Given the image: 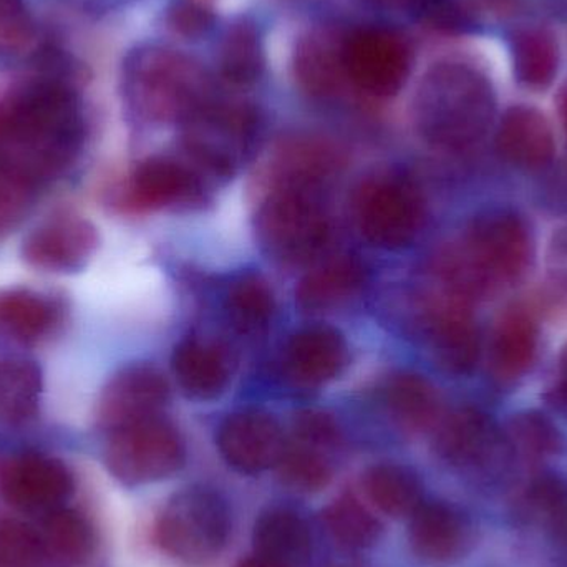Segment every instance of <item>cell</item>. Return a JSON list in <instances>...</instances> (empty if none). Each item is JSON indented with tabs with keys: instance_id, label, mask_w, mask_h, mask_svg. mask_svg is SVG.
I'll return each instance as SVG.
<instances>
[{
	"instance_id": "obj_16",
	"label": "cell",
	"mask_w": 567,
	"mask_h": 567,
	"mask_svg": "<svg viewBox=\"0 0 567 567\" xmlns=\"http://www.w3.org/2000/svg\"><path fill=\"white\" fill-rule=\"evenodd\" d=\"M425 336L433 359L445 372L465 375L480 359V333L468 303L443 290V297L426 307Z\"/></svg>"
},
{
	"instance_id": "obj_5",
	"label": "cell",
	"mask_w": 567,
	"mask_h": 567,
	"mask_svg": "<svg viewBox=\"0 0 567 567\" xmlns=\"http://www.w3.org/2000/svg\"><path fill=\"white\" fill-rule=\"evenodd\" d=\"M262 116L245 100L212 96L182 122V143L199 173L231 178L258 145Z\"/></svg>"
},
{
	"instance_id": "obj_40",
	"label": "cell",
	"mask_w": 567,
	"mask_h": 567,
	"mask_svg": "<svg viewBox=\"0 0 567 567\" xmlns=\"http://www.w3.org/2000/svg\"><path fill=\"white\" fill-rule=\"evenodd\" d=\"M43 556L40 532L19 519L0 522V567H37Z\"/></svg>"
},
{
	"instance_id": "obj_10",
	"label": "cell",
	"mask_w": 567,
	"mask_h": 567,
	"mask_svg": "<svg viewBox=\"0 0 567 567\" xmlns=\"http://www.w3.org/2000/svg\"><path fill=\"white\" fill-rule=\"evenodd\" d=\"M406 37L392 27L365 23L343 37V66L349 83L375 99L395 96L412 72Z\"/></svg>"
},
{
	"instance_id": "obj_12",
	"label": "cell",
	"mask_w": 567,
	"mask_h": 567,
	"mask_svg": "<svg viewBox=\"0 0 567 567\" xmlns=\"http://www.w3.org/2000/svg\"><path fill=\"white\" fill-rule=\"evenodd\" d=\"M216 445L225 462L243 475H259L281 456L286 439L275 416L262 410H239L223 420Z\"/></svg>"
},
{
	"instance_id": "obj_43",
	"label": "cell",
	"mask_w": 567,
	"mask_h": 567,
	"mask_svg": "<svg viewBox=\"0 0 567 567\" xmlns=\"http://www.w3.org/2000/svg\"><path fill=\"white\" fill-rule=\"evenodd\" d=\"M35 35V23L22 0H0V53L23 52Z\"/></svg>"
},
{
	"instance_id": "obj_31",
	"label": "cell",
	"mask_w": 567,
	"mask_h": 567,
	"mask_svg": "<svg viewBox=\"0 0 567 567\" xmlns=\"http://www.w3.org/2000/svg\"><path fill=\"white\" fill-rule=\"evenodd\" d=\"M362 489L373 508L393 519L410 518L423 503L422 480L396 463H380L367 470Z\"/></svg>"
},
{
	"instance_id": "obj_21",
	"label": "cell",
	"mask_w": 567,
	"mask_h": 567,
	"mask_svg": "<svg viewBox=\"0 0 567 567\" xmlns=\"http://www.w3.org/2000/svg\"><path fill=\"white\" fill-rule=\"evenodd\" d=\"M496 148L506 162L518 168H543L555 158L551 123L533 106H512L499 122Z\"/></svg>"
},
{
	"instance_id": "obj_2",
	"label": "cell",
	"mask_w": 567,
	"mask_h": 567,
	"mask_svg": "<svg viewBox=\"0 0 567 567\" xmlns=\"http://www.w3.org/2000/svg\"><path fill=\"white\" fill-rule=\"evenodd\" d=\"M496 96L488 76L460 60H443L426 70L413 96L416 132L432 148L463 153L492 128Z\"/></svg>"
},
{
	"instance_id": "obj_34",
	"label": "cell",
	"mask_w": 567,
	"mask_h": 567,
	"mask_svg": "<svg viewBox=\"0 0 567 567\" xmlns=\"http://www.w3.org/2000/svg\"><path fill=\"white\" fill-rule=\"evenodd\" d=\"M45 556L62 565L79 566L92 556L95 546L92 526L80 513L59 508L47 515L42 532Z\"/></svg>"
},
{
	"instance_id": "obj_46",
	"label": "cell",
	"mask_w": 567,
	"mask_h": 567,
	"mask_svg": "<svg viewBox=\"0 0 567 567\" xmlns=\"http://www.w3.org/2000/svg\"><path fill=\"white\" fill-rule=\"evenodd\" d=\"M236 567H276L266 559L259 558L258 555L249 556V558L241 559Z\"/></svg>"
},
{
	"instance_id": "obj_38",
	"label": "cell",
	"mask_w": 567,
	"mask_h": 567,
	"mask_svg": "<svg viewBox=\"0 0 567 567\" xmlns=\"http://www.w3.org/2000/svg\"><path fill=\"white\" fill-rule=\"evenodd\" d=\"M508 440L513 449L528 460L551 458L565 449V439L558 426L538 412L513 416L508 425Z\"/></svg>"
},
{
	"instance_id": "obj_9",
	"label": "cell",
	"mask_w": 567,
	"mask_h": 567,
	"mask_svg": "<svg viewBox=\"0 0 567 567\" xmlns=\"http://www.w3.org/2000/svg\"><path fill=\"white\" fill-rule=\"evenodd\" d=\"M452 248L489 292L498 284L518 281L533 256L528 226L519 216L506 212L476 218L462 241Z\"/></svg>"
},
{
	"instance_id": "obj_26",
	"label": "cell",
	"mask_w": 567,
	"mask_h": 567,
	"mask_svg": "<svg viewBox=\"0 0 567 567\" xmlns=\"http://www.w3.org/2000/svg\"><path fill=\"white\" fill-rule=\"evenodd\" d=\"M367 271L352 256L330 259L307 272L296 287V302L309 313L327 312L362 292Z\"/></svg>"
},
{
	"instance_id": "obj_14",
	"label": "cell",
	"mask_w": 567,
	"mask_h": 567,
	"mask_svg": "<svg viewBox=\"0 0 567 567\" xmlns=\"http://www.w3.org/2000/svg\"><path fill=\"white\" fill-rule=\"evenodd\" d=\"M169 383L155 367L130 365L116 372L103 386L96 405L100 426L112 430L136 420L162 415L168 405Z\"/></svg>"
},
{
	"instance_id": "obj_3",
	"label": "cell",
	"mask_w": 567,
	"mask_h": 567,
	"mask_svg": "<svg viewBox=\"0 0 567 567\" xmlns=\"http://www.w3.org/2000/svg\"><path fill=\"white\" fill-rule=\"evenodd\" d=\"M123 93L136 115L155 123L183 122L213 95L205 66L172 47L142 45L122 69Z\"/></svg>"
},
{
	"instance_id": "obj_17",
	"label": "cell",
	"mask_w": 567,
	"mask_h": 567,
	"mask_svg": "<svg viewBox=\"0 0 567 567\" xmlns=\"http://www.w3.org/2000/svg\"><path fill=\"white\" fill-rule=\"evenodd\" d=\"M432 433L436 455L460 470L486 468L502 443L495 422L472 406L443 413Z\"/></svg>"
},
{
	"instance_id": "obj_20",
	"label": "cell",
	"mask_w": 567,
	"mask_h": 567,
	"mask_svg": "<svg viewBox=\"0 0 567 567\" xmlns=\"http://www.w3.org/2000/svg\"><path fill=\"white\" fill-rule=\"evenodd\" d=\"M349 360L346 337L327 326L299 330L290 337L284 350L287 375L307 389L326 385L342 375Z\"/></svg>"
},
{
	"instance_id": "obj_15",
	"label": "cell",
	"mask_w": 567,
	"mask_h": 567,
	"mask_svg": "<svg viewBox=\"0 0 567 567\" xmlns=\"http://www.w3.org/2000/svg\"><path fill=\"white\" fill-rule=\"evenodd\" d=\"M95 226L80 216H62L33 229L22 245L27 265L40 271L72 275L89 265L99 249Z\"/></svg>"
},
{
	"instance_id": "obj_24",
	"label": "cell",
	"mask_w": 567,
	"mask_h": 567,
	"mask_svg": "<svg viewBox=\"0 0 567 567\" xmlns=\"http://www.w3.org/2000/svg\"><path fill=\"white\" fill-rule=\"evenodd\" d=\"M255 551L276 567H309L313 539L306 519L289 508H269L252 532Z\"/></svg>"
},
{
	"instance_id": "obj_28",
	"label": "cell",
	"mask_w": 567,
	"mask_h": 567,
	"mask_svg": "<svg viewBox=\"0 0 567 567\" xmlns=\"http://www.w3.org/2000/svg\"><path fill=\"white\" fill-rule=\"evenodd\" d=\"M59 319L55 303L35 290L0 289V340L35 346L45 339Z\"/></svg>"
},
{
	"instance_id": "obj_49",
	"label": "cell",
	"mask_w": 567,
	"mask_h": 567,
	"mask_svg": "<svg viewBox=\"0 0 567 567\" xmlns=\"http://www.w3.org/2000/svg\"><path fill=\"white\" fill-rule=\"evenodd\" d=\"M332 567H353V566L339 565V566H332Z\"/></svg>"
},
{
	"instance_id": "obj_13",
	"label": "cell",
	"mask_w": 567,
	"mask_h": 567,
	"mask_svg": "<svg viewBox=\"0 0 567 567\" xmlns=\"http://www.w3.org/2000/svg\"><path fill=\"white\" fill-rule=\"evenodd\" d=\"M75 482L60 460L25 453L7 463L2 473L3 498L23 513H49L62 508Z\"/></svg>"
},
{
	"instance_id": "obj_41",
	"label": "cell",
	"mask_w": 567,
	"mask_h": 567,
	"mask_svg": "<svg viewBox=\"0 0 567 567\" xmlns=\"http://www.w3.org/2000/svg\"><path fill=\"white\" fill-rule=\"evenodd\" d=\"M215 0H172L166 9L169 30L183 39L198 40L215 23Z\"/></svg>"
},
{
	"instance_id": "obj_19",
	"label": "cell",
	"mask_w": 567,
	"mask_h": 567,
	"mask_svg": "<svg viewBox=\"0 0 567 567\" xmlns=\"http://www.w3.org/2000/svg\"><path fill=\"white\" fill-rule=\"evenodd\" d=\"M343 37L346 32L323 25L297 40L292 53L293 79L312 99H333L349 82L343 66Z\"/></svg>"
},
{
	"instance_id": "obj_25",
	"label": "cell",
	"mask_w": 567,
	"mask_h": 567,
	"mask_svg": "<svg viewBox=\"0 0 567 567\" xmlns=\"http://www.w3.org/2000/svg\"><path fill=\"white\" fill-rule=\"evenodd\" d=\"M218 73L235 89H249L266 72L265 37L252 17L241 16L226 25L216 52Z\"/></svg>"
},
{
	"instance_id": "obj_7",
	"label": "cell",
	"mask_w": 567,
	"mask_h": 567,
	"mask_svg": "<svg viewBox=\"0 0 567 567\" xmlns=\"http://www.w3.org/2000/svg\"><path fill=\"white\" fill-rule=\"evenodd\" d=\"M352 203L360 235L386 251L412 245L425 223L422 192L395 169L365 176L357 186Z\"/></svg>"
},
{
	"instance_id": "obj_18",
	"label": "cell",
	"mask_w": 567,
	"mask_h": 567,
	"mask_svg": "<svg viewBox=\"0 0 567 567\" xmlns=\"http://www.w3.org/2000/svg\"><path fill=\"white\" fill-rule=\"evenodd\" d=\"M409 542L413 555L429 565L443 566L468 555L475 542L468 516L449 503H422L410 516Z\"/></svg>"
},
{
	"instance_id": "obj_8",
	"label": "cell",
	"mask_w": 567,
	"mask_h": 567,
	"mask_svg": "<svg viewBox=\"0 0 567 567\" xmlns=\"http://www.w3.org/2000/svg\"><path fill=\"white\" fill-rule=\"evenodd\" d=\"M109 433L105 465L123 485L162 482L185 465V440L163 413L126 423Z\"/></svg>"
},
{
	"instance_id": "obj_32",
	"label": "cell",
	"mask_w": 567,
	"mask_h": 567,
	"mask_svg": "<svg viewBox=\"0 0 567 567\" xmlns=\"http://www.w3.org/2000/svg\"><path fill=\"white\" fill-rule=\"evenodd\" d=\"M42 372L27 359H0V423L22 425L39 409Z\"/></svg>"
},
{
	"instance_id": "obj_48",
	"label": "cell",
	"mask_w": 567,
	"mask_h": 567,
	"mask_svg": "<svg viewBox=\"0 0 567 567\" xmlns=\"http://www.w3.org/2000/svg\"><path fill=\"white\" fill-rule=\"evenodd\" d=\"M561 370H566L567 372V349L565 350V353H563Z\"/></svg>"
},
{
	"instance_id": "obj_22",
	"label": "cell",
	"mask_w": 567,
	"mask_h": 567,
	"mask_svg": "<svg viewBox=\"0 0 567 567\" xmlns=\"http://www.w3.org/2000/svg\"><path fill=\"white\" fill-rule=\"evenodd\" d=\"M343 153L322 136L297 135L282 140L266 165L261 183L276 179L327 185L342 169Z\"/></svg>"
},
{
	"instance_id": "obj_30",
	"label": "cell",
	"mask_w": 567,
	"mask_h": 567,
	"mask_svg": "<svg viewBox=\"0 0 567 567\" xmlns=\"http://www.w3.org/2000/svg\"><path fill=\"white\" fill-rule=\"evenodd\" d=\"M383 402L400 426L410 432H432L443 415L435 386L413 372H396L383 385Z\"/></svg>"
},
{
	"instance_id": "obj_4",
	"label": "cell",
	"mask_w": 567,
	"mask_h": 567,
	"mask_svg": "<svg viewBox=\"0 0 567 567\" xmlns=\"http://www.w3.org/2000/svg\"><path fill=\"white\" fill-rule=\"evenodd\" d=\"M323 188L307 182L261 183L255 229L259 245L272 259L303 266L322 255L332 236Z\"/></svg>"
},
{
	"instance_id": "obj_1",
	"label": "cell",
	"mask_w": 567,
	"mask_h": 567,
	"mask_svg": "<svg viewBox=\"0 0 567 567\" xmlns=\"http://www.w3.org/2000/svg\"><path fill=\"white\" fill-rule=\"evenodd\" d=\"M82 140L75 83L35 72L0 102V158L37 185L60 175Z\"/></svg>"
},
{
	"instance_id": "obj_27",
	"label": "cell",
	"mask_w": 567,
	"mask_h": 567,
	"mask_svg": "<svg viewBox=\"0 0 567 567\" xmlns=\"http://www.w3.org/2000/svg\"><path fill=\"white\" fill-rule=\"evenodd\" d=\"M538 349V323L526 309L506 310L496 323L489 347L492 370L503 382L519 379L532 367Z\"/></svg>"
},
{
	"instance_id": "obj_33",
	"label": "cell",
	"mask_w": 567,
	"mask_h": 567,
	"mask_svg": "<svg viewBox=\"0 0 567 567\" xmlns=\"http://www.w3.org/2000/svg\"><path fill=\"white\" fill-rule=\"evenodd\" d=\"M322 519L333 542L346 549L370 548L382 535L383 526L375 513L353 493L333 499L323 509Z\"/></svg>"
},
{
	"instance_id": "obj_6",
	"label": "cell",
	"mask_w": 567,
	"mask_h": 567,
	"mask_svg": "<svg viewBox=\"0 0 567 567\" xmlns=\"http://www.w3.org/2000/svg\"><path fill=\"white\" fill-rule=\"evenodd\" d=\"M231 533L225 498L206 486L176 493L155 523L159 548L188 565H206L221 555Z\"/></svg>"
},
{
	"instance_id": "obj_45",
	"label": "cell",
	"mask_w": 567,
	"mask_h": 567,
	"mask_svg": "<svg viewBox=\"0 0 567 567\" xmlns=\"http://www.w3.org/2000/svg\"><path fill=\"white\" fill-rule=\"evenodd\" d=\"M553 266H555L556 278L561 279L567 286V231L556 238L553 245Z\"/></svg>"
},
{
	"instance_id": "obj_11",
	"label": "cell",
	"mask_w": 567,
	"mask_h": 567,
	"mask_svg": "<svg viewBox=\"0 0 567 567\" xmlns=\"http://www.w3.org/2000/svg\"><path fill=\"white\" fill-rule=\"evenodd\" d=\"M202 173L193 165L152 156L135 166L113 196V205L125 213L195 212L208 203Z\"/></svg>"
},
{
	"instance_id": "obj_42",
	"label": "cell",
	"mask_w": 567,
	"mask_h": 567,
	"mask_svg": "<svg viewBox=\"0 0 567 567\" xmlns=\"http://www.w3.org/2000/svg\"><path fill=\"white\" fill-rule=\"evenodd\" d=\"M292 440L330 453L342 443L339 423L322 410H302L293 416Z\"/></svg>"
},
{
	"instance_id": "obj_23",
	"label": "cell",
	"mask_w": 567,
	"mask_h": 567,
	"mask_svg": "<svg viewBox=\"0 0 567 567\" xmlns=\"http://www.w3.org/2000/svg\"><path fill=\"white\" fill-rule=\"evenodd\" d=\"M173 373L186 396L213 400L221 395L231 379V357L218 342L189 337L176 346Z\"/></svg>"
},
{
	"instance_id": "obj_35",
	"label": "cell",
	"mask_w": 567,
	"mask_h": 567,
	"mask_svg": "<svg viewBox=\"0 0 567 567\" xmlns=\"http://www.w3.org/2000/svg\"><path fill=\"white\" fill-rule=\"evenodd\" d=\"M226 310L239 330L259 332L265 330L275 317V292L261 275L246 272L229 284Z\"/></svg>"
},
{
	"instance_id": "obj_39",
	"label": "cell",
	"mask_w": 567,
	"mask_h": 567,
	"mask_svg": "<svg viewBox=\"0 0 567 567\" xmlns=\"http://www.w3.org/2000/svg\"><path fill=\"white\" fill-rule=\"evenodd\" d=\"M37 183L0 158V235L16 228L32 206Z\"/></svg>"
},
{
	"instance_id": "obj_29",
	"label": "cell",
	"mask_w": 567,
	"mask_h": 567,
	"mask_svg": "<svg viewBox=\"0 0 567 567\" xmlns=\"http://www.w3.org/2000/svg\"><path fill=\"white\" fill-rule=\"evenodd\" d=\"M513 72L519 85L543 92L555 82L559 70V45L546 27H519L509 37Z\"/></svg>"
},
{
	"instance_id": "obj_37",
	"label": "cell",
	"mask_w": 567,
	"mask_h": 567,
	"mask_svg": "<svg viewBox=\"0 0 567 567\" xmlns=\"http://www.w3.org/2000/svg\"><path fill=\"white\" fill-rule=\"evenodd\" d=\"M523 509L533 523L551 538L567 543V480L559 475H539L522 496Z\"/></svg>"
},
{
	"instance_id": "obj_36",
	"label": "cell",
	"mask_w": 567,
	"mask_h": 567,
	"mask_svg": "<svg viewBox=\"0 0 567 567\" xmlns=\"http://www.w3.org/2000/svg\"><path fill=\"white\" fill-rule=\"evenodd\" d=\"M276 470L284 486L306 495L322 492L333 476L329 453L296 440L286 442Z\"/></svg>"
},
{
	"instance_id": "obj_44",
	"label": "cell",
	"mask_w": 567,
	"mask_h": 567,
	"mask_svg": "<svg viewBox=\"0 0 567 567\" xmlns=\"http://www.w3.org/2000/svg\"><path fill=\"white\" fill-rule=\"evenodd\" d=\"M365 2L386 12L405 13L415 22L433 29L445 10L452 6L453 0H365Z\"/></svg>"
},
{
	"instance_id": "obj_47",
	"label": "cell",
	"mask_w": 567,
	"mask_h": 567,
	"mask_svg": "<svg viewBox=\"0 0 567 567\" xmlns=\"http://www.w3.org/2000/svg\"><path fill=\"white\" fill-rule=\"evenodd\" d=\"M559 113H561L563 126L567 135V89L559 95Z\"/></svg>"
}]
</instances>
